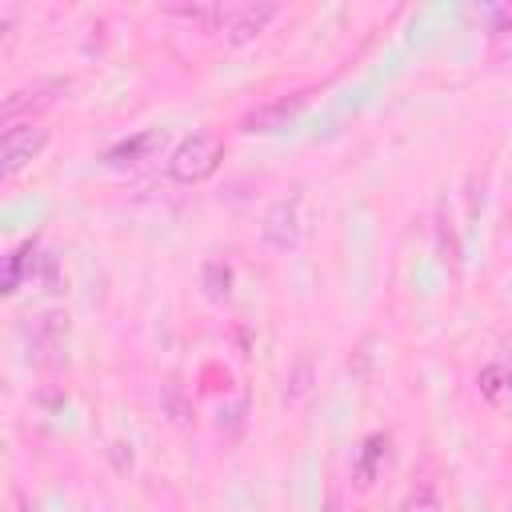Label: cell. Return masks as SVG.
Instances as JSON below:
<instances>
[{
	"label": "cell",
	"mask_w": 512,
	"mask_h": 512,
	"mask_svg": "<svg viewBox=\"0 0 512 512\" xmlns=\"http://www.w3.org/2000/svg\"><path fill=\"white\" fill-rule=\"evenodd\" d=\"M68 316H56V312H48V316H40V324H36V348L44 352L40 360H48V364H60L64 356V332H68V324H64Z\"/></svg>",
	"instance_id": "cell-9"
},
{
	"label": "cell",
	"mask_w": 512,
	"mask_h": 512,
	"mask_svg": "<svg viewBox=\"0 0 512 512\" xmlns=\"http://www.w3.org/2000/svg\"><path fill=\"white\" fill-rule=\"evenodd\" d=\"M200 288H204V296L208 300H228L232 296V268L224 264V260H208L204 268H200Z\"/></svg>",
	"instance_id": "cell-11"
},
{
	"label": "cell",
	"mask_w": 512,
	"mask_h": 512,
	"mask_svg": "<svg viewBox=\"0 0 512 512\" xmlns=\"http://www.w3.org/2000/svg\"><path fill=\"white\" fill-rule=\"evenodd\" d=\"M220 160H224V140L216 132H192L176 144L168 172L176 184H200L220 168Z\"/></svg>",
	"instance_id": "cell-1"
},
{
	"label": "cell",
	"mask_w": 512,
	"mask_h": 512,
	"mask_svg": "<svg viewBox=\"0 0 512 512\" xmlns=\"http://www.w3.org/2000/svg\"><path fill=\"white\" fill-rule=\"evenodd\" d=\"M272 16H276V4H232V8H224L220 32H228V40L240 44V40H252L256 32H264V24Z\"/></svg>",
	"instance_id": "cell-5"
},
{
	"label": "cell",
	"mask_w": 512,
	"mask_h": 512,
	"mask_svg": "<svg viewBox=\"0 0 512 512\" xmlns=\"http://www.w3.org/2000/svg\"><path fill=\"white\" fill-rule=\"evenodd\" d=\"M48 132L36 128V124H20V128H8L4 140H0V156H4V176H16L40 148H44Z\"/></svg>",
	"instance_id": "cell-2"
},
{
	"label": "cell",
	"mask_w": 512,
	"mask_h": 512,
	"mask_svg": "<svg viewBox=\"0 0 512 512\" xmlns=\"http://www.w3.org/2000/svg\"><path fill=\"white\" fill-rule=\"evenodd\" d=\"M400 512H436V492H432V484H420V488L404 500Z\"/></svg>",
	"instance_id": "cell-14"
},
{
	"label": "cell",
	"mask_w": 512,
	"mask_h": 512,
	"mask_svg": "<svg viewBox=\"0 0 512 512\" xmlns=\"http://www.w3.org/2000/svg\"><path fill=\"white\" fill-rule=\"evenodd\" d=\"M32 252V244H24V248H16L12 256H8V268H4V292H16V284H20V272H24V256Z\"/></svg>",
	"instance_id": "cell-13"
},
{
	"label": "cell",
	"mask_w": 512,
	"mask_h": 512,
	"mask_svg": "<svg viewBox=\"0 0 512 512\" xmlns=\"http://www.w3.org/2000/svg\"><path fill=\"white\" fill-rule=\"evenodd\" d=\"M260 232H264V240H268L272 248H280V252L292 248L296 236H300V196H284V200H276V204L268 208Z\"/></svg>",
	"instance_id": "cell-3"
},
{
	"label": "cell",
	"mask_w": 512,
	"mask_h": 512,
	"mask_svg": "<svg viewBox=\"0 0 512 512\" xmlns=\"http://www.w3.org/2000/svg\"><path fill=\"white\" fill-rule=\"evenodd\" d=\"M60 88H64V84H36V88H16V92H8V96H4V132H8V128H20L24 116L48 108V104L56 100L52 92H60Z\"/></svg>",
	"instance_id": "cell-6"
},
{
	"label": "cell",
	"mask_w": 512,
	"mask_h": 512,
	"mask_svg": "<svg viewBox=\"0 0 512 512\" xmlns=\"http://www.w3.org/2000/svg\"><path fill=\"white\" fill-rule=\"evenodd\" d=\"M328 512H336V508H328Z\"/></svg>",
	"instance_id": "cell-15"
},
{
	"label": "cell",
	"mask_w": 512,
	"mask_h": 512,
	"mask_svg": "<svg viewBox=\"0 0 512 512\" xmlns=\"http://www.w3.org/2000/svg\"><path fill=\"white\" fill-rule=\"evenodd\" d=\"M384 448H388V440H384V436H368V440H364V452H360V460H356V476H360V484H372V476H376V464H380Z\"/></svg>",
	"instance_id": "cell-12"
},
{
	"label": "cell",
	"mask_w": 512,
	"mask_h": 512,
	"mask_svg": "<svg viewBox=\"0 0 512 512\" xmlns=\"http://www.w3.org/2000/svg\"><path fill=\"white\" fill-rule=\"evenodd\" d=\"M476 388H480V396H484L488 404H508V400H512V364H508V360L484 364L480 376H476Z\"/></svg>",
	"instance_id": "cell-8"
},
{
	"label": "cell",
	"mask_w": 512,
	"mask_h": 512,
	"mask_svg": "<svg viewBox=\"0 0 512 512\" xmlns=\"http://www.w3.org/2000/svg\"><path fill=\"white\" fill-rule=\"evenodd\" d=\"M168 12L188 20V24H196L200 32H220L224 28V4H176Z\"/></svg>",
	"instance_id": "cell-10"
},
{
	"label": "cell",
	"mask_w": 512,
	"mask_h": 512,
	"mask_svg": "<svg viewBox=\"0 0 512 512\" xmlns=\"http://www.w3.org/2000/svg\"><path fill=\"white\" fill-rule=\"evenodd\" d=\"M308 104V92H292V96H280V100H268V104H260V108H252L248 116H244V132H280V128H288V120L300 112Z\"/></svg>",
	"instance_id": "cell-4"
},
{
	"label": "cell",
	"mask_w": 512,
	"mask_h": 512,
	"mask_svg": "<svg viewBox=\"0 0 512 512\" xmlns=\"http://www.w3.org/2000/svg\"><path fill=\"white\" fill-rule=\"evenodd\" d=\"M160 132L156 128H148V132H136V136H128V140H120V144H112L108 152H104V164H112V168H128V164H140V160H148L156 148H160Z\"/></svg>",
	"instance_id": "cell-7"
}]
</instances>
